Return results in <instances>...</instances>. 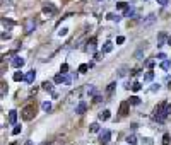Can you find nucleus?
<instances>
[{"mask_svg":"<svg viewBox=\"0 0 171 145\" xmlns=\"http://www.w3.org/2000/svg\"><path fill=\"white\" fill-rule=\"evenodd\" d=\"M154 65H156V62H154V60H147V62H146V67H147V68H149V70H151V68H154Z\"/></svg>","mask_w":171,"mask_h":145,"instance_id":"nucleus-31","label":"nucleus"},{"mask_svg":"<svg viewBox=\"0 0 171 145\" xmlns=\"http://www.w3.org/2000/svg\"><path fill=\"white\" fill-rule=\"evenodd\" d=\"M2 2H9V3H10V0H2Z\"/></svg>","mask_w":171,"mask_h":145,"instance_id":"nucleus-50","label":"nucleus"},{"mask_svg":"<svg viewBox=\"0 0 171 145\" xmlns=\"http://www.w3.org/2000/svg\"><path fill=\"white\" fill-rule=\"evenodd\" d=\"M168 38H166V33H159L157 34V46H163V43L166 41Z\"/></svg>","mask_w":171,"mask_h":145,"instance_id":"nucleus-20","label":"nucleus"},{"mask_svg":"<svg viewBox=\"0 0 171 145\" xmlns=\"http://www.w3.org/2000/svg\"><path fill=\"white\" fill-rule=\"evenodd\" d=\"M157 3H159V5H166V3H168V0H157Z\"/></svg>","mask_w":171,"mask_h":145,"instance_id":"nucleus-46","label":"nucleus"},{"mask_svg":"<svg viewBox=\"0 0 171 145\" xmlns=\"http://www.w3.org/2000/svg\"><path fill=\"white\" fill-rule=\"evenodd\" d=\"M89 131H91V133H98V131H99V125H98V123H93V125L89 127Z\"/></svg>","mask_w":171,"mask_h":145,"instance_id":"nucleus-30","label":"nucleus"},{"mask_svg":"<svg viewBox=\"0 0 171 145\" xmlns=\"http://www.w3.org/2000/svg\"><path fill=\"white\" fill-rule=\"evenodd\" d=\"M113 51V44L108 41V43H104L103 44V50H101V53H111Z\"/></svg>","mask_w":171,"mask_h":145,"instance_id":"nucleus-16","label":"nucleus"},{"mask_svg":"<svg viewBox=\"0 0 171 145\" xmlns=\"http://www.w3.org/2000/svg\"><path fill=\"white\" fill-rule=\"evenodd\" d=\"M86 92H87V96H91V97H96V96H98V89H96V85H87Z\"/></svg>","mask_w":171,"mask_h":145,"instance_id":"nucleus-14","label":"nucleus"},{"mask_svg":"<svg viewBox=\"0 0 171 145\" xmlns=\"http://www.w3.org/2000/svg\"><path fill=\"white\" fill-rule=\"evenodd\" d=\"M67 72H69V65H67V63H63V65L60 67V73H63V75H65Z\"/></svg>","mask_w":171,"mask_h":145,"instance_id":"nucleus-34","label":"nucleus"},{"mask_svg":"<svg viewBox=\"0 0 171 145\" xmlns=\"http://www.w3.org/2000/svg\"><path fill=\"white\" fill-rule=\"evenodd\" d=\"M16 121H17V111L16 109H10L9 111V123L10 125H16Z\"/></svg>","mask_w":171,"mask_h":145,"instance_id":"nucleus-8","label":"nucleus"},{"mask_svg":"<svg viewBox=\"0 0 171 145\" xmlns=\"http://www.w3.org/2000/svg\"><path fill=\"white\" fill-rule=\"evenodd\" d=\"M161 68H163V70H170V68H171L170 60H164V62H161Z\"/></svg>","mask_w":171,"mask_h":145,"instance_id":"nucleus-27","label":"nucleus"},{"mask_svg":"<svg viewBox=\"0 0 171 145\" xmlns=\"http://www.w3.org/2000/svg\"><path fill=\"white\" fill-rule=\"evenodd\" d=\"M110 140H111V131L110 130H103L99 133V144L106 145V144H110Z\"/></svg>","mask_w":171,"mask_h":145,"instance_id":"nucleus-3","label":"nucleus"},{"mask_svg":"<svg viewBox=\"0 0 171 145\" xmlns=\"http://www.w3.org/2000/svg\"><path fill=\"white\" fill-rule=\"evenodd\" d=\"M24 145H33V142H31V140H26V144Z\"/></svg>","mask_w":171,"mask_h":145,"instance_id":"nucleus-48","label":"nucleus"},{"mask_svg":"<svg viewBox=\"0 0 171 145\" xmlns=\"http://www.w3.org/2000/svg\"><path fill=\"white\" fill-rule=\"evenodd\" d=\"M144 144L146 145H154V140H152V138H144Z\"/></svg>","mask_w":171,"mask_h":145,"instance_id":"nucleus-41","label":"nucleus"},{"mask_svg":"<svg viewBox=\"0 0 171 145\" xmlns=\"http://www.w3.org/2000/svg\"><path fill=\"white\" fill-rule=\"evenodd\" d=\"M86 46H87V48H86V51H87V53H94V50H96V38H93Z\"/></svg>","mask_w":171,"mask_h":145,"instance_id":"nucleus-11","label":"nucleus"},{"mask_svg":"<svg viewBox=\"0 0 171 145\" xmlns=\"http://www.w3.org/2000/svg\"><path fill=\"white\" fill-rule=\"evenodd\" d=\"M128 103H130L132 106H139V104H140V99H139L137 96H132V97L128 99Z\"/></svg>","mask_w":171,"mask_h":145,"instance_id":"nucleus-23","label":"nucleus"},{"mask_svg":"<svg viewBox=\"0 0 171 145\" xmlns=\"http://www.w3.org/2000/svg\"><path fill=\"white\" fill-rule=\"evenodd\" d=\"M157 58H159V60H163V62H164V60H166V55H164V53H159V55H157Z\"/></svg>","mask_w":171,"mask_h":145,"instance_id":"nucleus-45","label":"nucleus"},{"mask_svg":"<svg viewBox=\"0 0 171 145\" xmlns=\"http://www.w3.org/2000/svg\"><path fill=\"white\" fill-rule=\"evenodd\" d=\"M86 109H87V103L86 101H79V104H77V108H76V114H84Z\"/></svg>","mask_w":171,"mask_h":145,"instance_id":"nucleus-5","label":"nucleus"},{"mask_svg":"<svg viewBox=\"0 0 171 145\" xmlns=\"http://www.w3.org/2000/svg\"><path fill=\"white\" fill-rule=\"evenodd\" d=\"M10 38V33H2V39H9Z\"/></svg>","mask_w":171,"mask_h":145,"instance_id":"nucleus-43","label":"nucleus"},{"mask_svg":"<svg viewBox=\"0 0 171 145\" xmlns=\"http://www.w3.org/2000/svg\"><path fill=\"white\" fill-rule=\"evenodd\" d=\"M21 130H22V127H21V125H16V127H14V130H12V135H19Z\"/></svg>","mask_w":171,"mask_h":145,"instance_id":"nucleus-33","label":"nucleus"},{"mask_svg":"<svg viewBox=\"0 0 171 145\" xmlns=\"http://www.w3.org/2000/svg\"><path fill=\"white\" fill-rule=\"evenodd\" d=\"M5 91H7V85H5V84H2V97L5 96Z\"/></svg>","mask_w":171,"mask_h":145,"instance_id":"nucleus-44","label":"nucleus"},{"mask_svg":"<svg viewBox=\"0 0 171 145\" xmlns=\"http://www.w3.org/2000/svg\"><path fill=\"white\" fill-rule=\"evenodd\" d=\"M93 99H94V101H93L94 104H98V103H101V96H96V97H93Z\"/></svg>","mask_w":171,"mask_h":145,"instance_id":"nucleus-42","label":"nucleus"},{"mask_svg":"<svg viewBox=\"0 0 171 145\" xmlns=\"http://www.w3.org/2000/svg\"><path fill=\"white\" fill-rule=\"evenodd\" d=\"M53 82H55V84H65V82H67V75H63V73H57V75H55V79H53Z\"/></svg>","mask_w":171,"mask_h":145,"instance_id":"nucleus-10","label":"nucleus"},{"mask_svg":"<svg viewBox=\"0 0 171 145\" xmlns=\"http://www.w3.org/2000/svg\"><path fill=\"white\" fill-rule=\"evenodd\" d=\"M168 44L171 46V36H168Z\"/></svg>","mask_w":171,"mask_h":145,"instance_id":"nucleus-49","label":"nucleus"},{"mask_svg":"<svg viewBox=\"0 0 171 145\" xmlns=\"http://www.w3.org/2000/svg\"><path fill=\"white\" fill-rule=\"evenodd\" d=\"M170 140H171V137L168 133H164V137H163V145H170Z\"/></svg>","mask_w":171,"mask_h":145,"instance_id":"nucleus-32","label":"nucleus"},{"mask_svg":"<svg viewBox=\"0 0 171 145\" xmlns=\"http://www.w3.org/2000/svg\"><path fill=\"white\" fill-rule=\"evenodd\" d=\"M135 9H132V7H128L127 10H123V17H135Z\"/></svg>","mask_w":171,"mask_h":145,"instance_id":"nucleus-17","label":"nucleus"},{"mask_svg":"<svg viewBox=\"0 0 171 145\" xmlns=\"http://www.w3.org/2000/svg\"><path fill=\"white\" fill-rule=\"evenodd\" d=\"M34 27H36V21H34V19H27V21H26V26H24V31H26V33H33Z\"/></svg>","mask_w":171,"mask_h":145,"instance_id":"nucleus-4","label":"nucleus"},{"mask_svg":"<svg viewBox=\"0 0 171 145\" xmlns=\"http://www.w3.org/2000/svg\"><path fill=\"white\" fill-rule=\"evenodd\" d=\"M34 113H36V109H34V106L31 104V106H26V108L22 109V120H26V121H31L33 120V116H34Z\"/></svg>","mask_w":171,"mask_h":145,"instance_id":"nucleus-2","label":"nucleus"},{"mask_svg":"<svg viewBox=\"0 0 171 145\" xmlns=\"http://www.w3.org/2000/svg\"><path fill=\"white\" fill-rule=\"evenodd\" d=\"M41 87H43L45 91H48V92H52V94H53V82L46 80V82H43V84H41Z\"/></svg>","mask_w":171,"mask_h":145,"instance_id":"nucleus-15","label":"nucleus"},{"mask_svg":"<svg viewBox=\"0 0 171 145\" xmlns=\"http://www.w3.org/2000/svg\"><path fill=\"white\" fill-rule=\"evenodd\" d=\"M110 118H111V113H110L108 109H104V111L99 113V120H101V121H108Z\"/></svg>","mask_w":171,"mask_h":145,"instance_id":"nucleus-12","label":"nucleus"},{"mask_svg":"<svg viewBox=\"0 0 171 145\" xmlns=\"http://www.w3.org/2000/svg\"><path fill=\"white\" fill-rule=\"evenodd\" d=\"M106 19H110V21H116V22L120 21V17H118V16H115V14H111V12H110V14L106 16Z\"/></svg>","mask_w":171,"mask_h":145,"instance_id":"nucleus-35","label":"nucleus"},{"mask_svg":"<svg viewBox=\"0 0 171 145\" xmlns=\"http://www.w3.org/2000/svg\"><path fill=\"white\" fill-rule=\"evenodd\" d=\"M89 70V65L87 63H82V65H79V73H86Z\"/></svg>","mask_w":171,"mask_h":145,"instance_id":"nucleus-28","label":"nucleus"},{"mask_svg":"<svg viewBox=\"0 0 171 145\" xmlns=\"http://www.w3.org/2000/svg\"><path fill=\"white\" fill-rule=\"evenodd\" d=\"M152 79H154V72H151V70L144 75V82H152Z\"/></svg>","mask_w":171,"mask_h":145,"instance_id":"nucleus-24","label":"nucleus"},{"mask_svg":"<svg viewBox=\"0 0 171 145\" xmlns=\"http://www.w3.org/2000/svg\"><path fill=\"white\" fill-rule=\"evenodd\" d=\"M154 21H156V14H149L147 17L142 21V26H149V24H152Z\"/></svg>","mask_w":171,"mask_h":145,"instance_id":"nucleus-13","label":"nucleus"},{"mask_svg":"<svg viewBox=\"0 0 171 145\" xmlns=\"http://www.w3.org/2000/svg\"><path fill=\"white\" fill-rule=\"evenodd\" d=\"M34 79H36V72H34V70H29V72L26 73V79H24V80H26L27 84H33Z\"/></svg>","mask_w":171,"mask_h":145,"instance_id":"nucleus-9","label":"nucleus"},{"mask_svg":"<svg viewBox=\"0 0 171 145\" xmlns=\"http://www.w3.org/2000/svg\"><path fill=\"white\" fill-rule=\"evenodd\" d=\"M43 12H45V14H50V16H53V14L57 12V7H55L53 3H45V7H43Z\"/></svg>","mask_w":171,"mask_h":145,"instance_id":"nucleus-6","label":"nucleus"},{"mask_svg":"<svg viewBox=\"0 0 171 145\" xmlns=\"http://www.w3.org/2000/svg\"><path fill=\"white\" fill-rule=\"evenodd\" d=\"M10 65H12L14 68H21V67L24 65V58H21V56H14V58H12V62H10Z\"/></svg>","mask_w":171,"mask_h":145,"instance_id":"nucleus-7","label":"nucleus"},{"mask_svg":"<svg viewBox=\"0 0 171 145\" xmlns=\"http://www.w3.org/2000/svg\"><path fill=\"white\" fill-rule=\"evenodd\" d=\"M41 108L45 113H48V111H52V101H43V104H41Z\"/></svg>","mask_w":171,"mask_h":145,"instance_id":"nucleus-21","label":"nucleus"},{"mask_svg":"<svg viewBox=\"0 0 171 145\" xmlns=\"http://www.w3.org/2000/svg\"><path fill=\"white\" fill-rule=\"evenodd\" d=\"M67 33H69V29H67V27H63V29H60V31H58V36H65Z\"/></svg>","mask_w":171,"mask_h":145,"instance_id":"nucleus-38","label":"nucleus"},{"mask_svg":"<svg viewBox=\"0 0 171 145\" xmlns=\"http://www.w3.org/2000/svg\"><path fill=\"white\" fill-rule=\"evenodd\" d=\"M140 89H142V84H140V82H133L132 84V91L133 92H139Z\"/></svg>","mask_w":171,"mask_h":145,"instance_id":"nucleus-29","label":"nucleus"},{"mask_svg":"<svg viewBox=\"0 0 171 145\" xmlns=\"http://www.w3.org/2000/svg\"><path fill=\"white\" fill-rule=\"evenodd\" d=\"M166 103H161V104H157L154 111H152V120L154 121H157V123H164L166 121Z\"/></svg>","mask_w":171,"mask_h":145,"instance_id":"nucleus-1","label":"nucleus"},{"mask_svg":"<svg viewBox=\"0 0 171 145\" xmlns=\"http://www.w3.org/2000/svg\"><path fill=\"white\" fill-rule=\"evenodd\" d=\"M159 89H161V85H159V84H152V85H151V92H157Z\"/></svg>","mask_w":171,"mask_h":145,"instance_id":"nucleus-36","label":"nucleus"},{"mask_svg":"<svg viewBox=\"0 0 171 145\" xmlns=\"http://www.w3.org/2000/svg\"><path fill=\"white\" fill-rule=\"evenodd\" d=\"M2 24H3L5 27H12V26H14V22H12L10 19H7V17H3V19H2Z\"/></svg>","mask_w":171,"mask_h":145,"instance_id":"nucleus-26","label":"nucleus"},{"mask_svg":"<svg viewBox=\"0 0 171 145\" xmlns=\"http://www.w3.org/2000/svg\"><path fill=\"white\" fill-rule=\"evenodd\" d=\"M128 104H130L128 101H123V103H122V106H120V114H122V116H125V114H127V108H128Z\"/></svg>","mask_w":171,"mask_h":145,"instance_id":"nucleus-18","label":"nucleus"},{"mask_svg":"<svg viewBox=\"0 0 171 145\" xmlns=\"http://www.w3.org/2000/svg\"><path fill=\"white\" fill-rule=\"evenodd\" d=\"M24 79H26V73H22L21 70H17V72L14 73V80H16V82H21V80H24Z\"/></svg>","mask_w":171,"mask_h":145,"instance_id":"nucleus-19","label":"nucleus"},{"mask_svg":"<svg viewBox=\"0 0 171 145\" xmlns=\"http://www.w3.org/2000/svg\"><path fill=\"white\" fill-rule=\"evenodd\" d=\"M171 114V103H166V116Z\"/></svg>","mask_w":171,"mask_h":145,"instance_id":"nucleus-40","label":"nucleus"},{"mask_svg":"<svg viewBox=\"0 0 171 145\" xmlns=\"http://www.w3.org/2000/svg\"><path fill=\"white\" fill-rule=\"evenodd\" d=\"M127 145H137V137L135 135H128L127 137Z\"/></svg>","mask_w":171,"mask_h":145,"instance_id":"nucleus-22","label":"nucleus"},{"mask_svg":"<svg viewBox=\"0 0 171 145\" xmlns=\"http://www.w3.org/2000/svg\"><path fill=\"white\" fill-rule=\"evenodd\" d=\"M123 43H125V38H123V36L116 38V44H123Z\"/></svg>","mask_w":171,"mask_h":145,"instance_id":"nucleus-39","label":"nucleus"},{"mask_svg":"<svg viewBox=\"0 0 171 145\" xmlns=\"http://www.w3.org/2000/svg\"><path fill=\"white\" fill-rule=\"evenodd\" d=\"M166 82H168V85H171V77H166Z\"/></svg>","mask_w":171,"mask_h":145,"instance_id":"nucleus-47","label":"nucleus"},{"mask_svg":"<svg viewBox=\"0 0 171 145\" xmlns=\"http://www.w3.org/2000/svg\"><path fill=\"white\" fill-rule=\"evenodd\" d=\"M116 9H120V10H127V9H128V3H127V2H118V3H116Z\"/></svg>","mask_w":171,"mask_h":145,"instance_id":"nucleus-25","label":"nucleus"},{"mask_svg":"<svg viewBox=\"0 0 171 145\" xmlns=\"http://www.w3.org/2000/svg\"><path fill=\"white\" fill-rule=\"evenodd\" d=\"M115 87H116V84H115V82H113V84H110V85H108V89H106V92H108V94H111Z\"/></svg>","mask_w":171,"mask_h":145,"instance_id":"nucleus-37","label":"nucleus"}]
</instances>
